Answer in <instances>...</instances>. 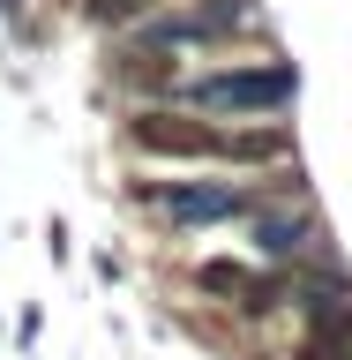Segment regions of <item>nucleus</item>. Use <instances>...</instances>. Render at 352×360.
Returning a JSON list of instances; mask_svg holds the SVG:
<instances>
[{
	"label": "nucleus",
	"mask_w": 352,
	"mask_h": 360,
	"mask_svg": "<svg viewBox=\"0 0 352 360\" xmlns=\"http://www.w3.org/2000/svg\"><path fill=\"white\" fill-rule=\"evenodd\" d=\"M292 90H300V75L285 60H270V68H218V75L188 83V98L210 112H278L292 105Z\"/></svg>",
	"instance_id": "f257e3e1"
},
{
	"label": "nucleus",
	"mask_w": 352,
	"mask_h": 360,
	"mask_svg": "<svg viewBox=\"0 0 352 360\" xmlns=\"http://www.w3.org/2000/svg\"><path fill=\"white\" fill-rule=\"evenodd\" d=\"M128 143H135V150H150V158H225V135L218 128L180 120V112H157V105H143L128 120Z\"/></svg>",
	"instance_id": "f03ea898"
},
{
	"label": "nucleus",
	"mask_w": 352,
	"mask_h": 360,
	"mask_svg": "<svg viewBox=\"0 0 352 360\" xmlns=\"http://www.w3.org/2000/svg\"><path fill=\"white\" fill-rule=\"evenodd\" d=\"M143 195L165 210L173 225H225V218H247L255 210V195L247 188H202V180H173V188H143Z\"/></svg>",
	"instance_id": "7ed1b4c3"
},
{
	"label": "nucleus",
	"mask_w": 352,
	"mask_h": 360,
	"mask_svg": "<svg viewBox=\"0 0 352 360\" xmlns=\"http://www.w3.org/2000/svg\"><path fill=\"white\" fill-rule=\"evenodd\" d=\"M202 285L210 292H240V308H255V315L278 300V285H255V270H240V263H202Z\"/></svg>",
	"instance_id": "20e7f679"
},
{
	"label": "nucleus",
	"mask_w": 352,
	"mask_h": 360,
	"mask_svg": "<svg viewBox=\"0 0 352 360\" xmlns=\"http://www.w3.org/2000/svg\"><path fill=\"white\" fill-rule=\"evenodd\" d=\"M292 135L285 128H247V135H225V165L240 158V165H270V158H285Z\"/></svg>",
	"instance_id": "39448f33"
},
{
	"label": "nucleus",
	"mask_w": 352,
	"mask_h": 360,
	"mask_svg": "<svg viewBox=\"0 0 352 360\" xmlns=\"http://www.w3.org/2000/svg\"><path fill=\"white\" fill-rule=\"evenodd\" d=\"M255 240H263V255H292V248H308V225L300 218H263Z\"/></svg>",
	"instance_id": "423d86ee"
},
{
	"label": "nucleus",
	"mask_w": 352,
	"mask_h": 360,
	"mask_svg": "<svg viewBox=\"0 0 352 360\" xmlns=\"http://www.w3.org/2000/svg\"><path fill=\"white\" fill-rule=\"evenodd\" d=\"M90 15H98V22H135L143 0H90Z\"/></svg>",
	"instance_id": "0eeeda50"
}]
</instances>
